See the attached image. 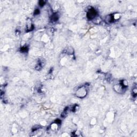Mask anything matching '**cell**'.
<instances>
[{"mask_svg": "<svg viewBox=\"0 0 137 137\" xmlns=\"http://www.w3.org/2000/svg\"><path fill=\"white\" fill-rule=\"evenodd\" d=\"M39 4H40V5L41 6H42V5H44V4H45V2L44 1H40V2H39Z\"/></svg>", "mask_w": 137, "mask_h": 137, "instance_id": "cell-3", "label": "cell"}, {"mask_svg": "<svg viewBox=\"0 0 137 137\" xmlns=\"http://www.w3.org/2000/svg\"><path fill=\"white\" fill-rule=\"evenodd\" d=\"M86 90L84 87H81L77 92V95L80 97H83L86 95Z\"/></svg>", "mask_w": 137, "mask_h": 137, "instance_id": "cell-2", "label": "cell"}, {"mask_svg": "<svg viewBox=\"0 0 137 137\" xmlns=\"http://www.w3.org/2000/svg\"><path fill=\"white\" fill-rule=\"evenodd\" d=\"M97 15V13L96 11H95V9H91L89 11V12L87 13V17L89 18L90 19H92L93 18H94L95 17V16H96Z\"/></svg>", "mask_w": 137, "mask_h": 137, "instance_id": "cell-1", "label": "cell"}]
</instances>
